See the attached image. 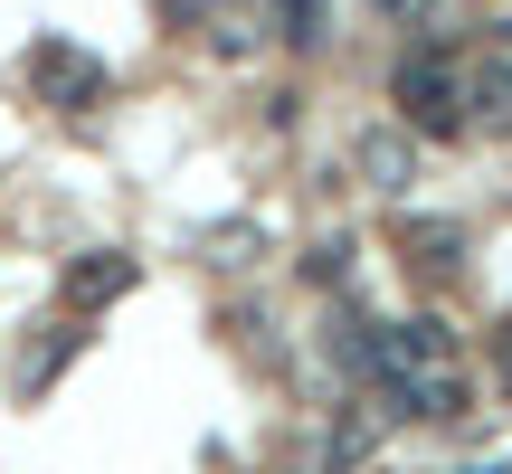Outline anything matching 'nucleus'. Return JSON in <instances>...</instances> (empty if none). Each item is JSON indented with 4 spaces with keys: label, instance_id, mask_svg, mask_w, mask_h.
<instances>
[{
    "label": "nucleus",
    "instance_id": "obj_2",
    "mask_svg": "<svg viewBox=\"0 0 512 474\" xmlns=\"http://www.w3.org/2000/svg\"><path fill=\"white\" fill-rule=\"evenodd\" d=\"M29 76H38V105H57V114H95L114 95V76H105V57H76V48H38L29 57Z\"/></svg>",
    "mask_w": 512,
    "mask_h": 474
},
{
    "label": "nucleus",
    "instance_id": "obj_6",
    "mask_svg": "<svg viewBox=\"0 0 512 474\" xmlns=\"http://www.w3.org/2000/svg\"><path fill=\"white\" fill-rule=\"evenodd\" d=\"M133 275H143V266H133L124 247H86V256L67 266V304L95 313V304H114V294H133Z\"/></svg>",
    "mask_w": 512,
    "mask_h": 474
},
{
    "label": "nucleus",
    "instance_id": "obj_11",
    "mask_svg": "<svg viewBox=\"0 0 512 474\" xmlns=\"http://www.w3.org/2000/svg\"><path fill=\"white\" fill-rule=\"evenodd\" d=\"M323 351L342 370H370V323H361V313H332V323H323Z\"/></svg>",
    "mask_w": 512,
    "mask_h": 474
},
{
    "label": "nucleus",
    "instance_id": "obj_12",
    "mask_svg": "<svg viewBox=\"0 0 512 474\" xmlns=\"http://www.w3.org/2000/svg\"><path fill=\"white\" fill-rule=\"evenodd\" d=\"M256 256H266V228H247V219L209 228V266H256Z\"/></svg>",
    "mask_w": 512,
    "mask_h": 474
},
{
    "label": "nucleus",
    "instance_id": "obj_1",
    "mask_svg": "<svg viewBox=\"0 0 512 474\" xmlns=\"http://www.w3.org/2000/svg\"><path fill=\"white\" fill-rule=\"evenodd\" d=\"M389 95H399V124L418 133H465V95H456V57L427 38V48L399 57V76H389Z\"/></svg>",
    "mask_w": 512,
    "mask_h": 474
},
{
    "label": "nucleus",
    "instance_id": "obj_7",
    "mask_svg": "<svg viewBox=\"0 0 512 474\" xmlns=\"http://www.w3.org/2000/svg\"><path fill=\"white\" fill-rule=\"evenodd\" d=\"M76 342H86V332H76V323H48V332H38V342H19V361H10V380H19V389H29V399H38V389H48L57 370L76 361Z\"/></svg>",
    "mask_w": 512,
    "mask_h": 474
},
{
    "label": "nucleus",
    "instance_id": "obj_9",
    "mask_svg": "<svg viewBox=\"0 0 512 474\" xmlns=\"http://www.w3.org/2000/svg\"><path fill=\"white\" fill-rule=\"evenodd\" d=\"M200 29H209V48H219V67H247V57L266 48V29H256V19H238V10H209Z\"/></svg>",
    "mask_w": 512,
    "mask_h": 474
},
{
    "label": "nucleus",
    "instance_id": "obj_13",
    "mask_svg": "<svg viewBox=\"0 0 512 474\" xmlns=\"http://www.w3.org/2000/svg\"><path fill=\"white\" fill-rule=\"evenodd\" d=\"M304 275H313V285H342V275H351V237H342V228H332V237H313Z\"/></svg>",
    "mask_w": 512,
    "mask_h": 474
},
{
    "label": "nucleus",
    "instance_id": "obj_8",
    "mask_svg": "<svg viewBox=\"0 0 512 474\" xmlns=\"http://www.w3.org/2000/svg\"><path fill=\"white\" fill-rule=\"evenodd\" d=\"M380 408H342V427H332V446H323V474H361L370 465V446H380Z\"/></svg>",
    "mask_w": 512,
    "mask_h": 474
},
{
    "label": "nucleus",
    "instance_id": "obj_5",
    "mask_svg": "<svg viewBox=\"0 0 512 474\" xmlns=\"http://www.w3.org/2000/svg\"><path fill=\"white\" fill-rule=\"evenodd\" d=\"M351 171H361V190H380V200H408V181H418V143H408V124H370L361 143H351Z\"/></svg>",
    "mask_w": 512,
    "mask_h": 474
},
{
    "label": "nucleus",
    "instance_id": "obj_4",
    "mask_svg": "<svg viewBox=\"0 0 512 474\" xmlns=\"http://www.w3.org/2000/svg\"><path fill=\"white\" fill-rule=\"evenodd\" d=\"M446 361V323L437 313H408V323H370V370L380 380H408V370Z\"/></svg>",
    "mask_w": 512,
    "mask_h": 474
},
{
    "label": "nucleus",
    "instance_id": "obj_15",
    "mask_svg": "<svg viewBox=\"0 0 512 474\" xmlns=\"http://www.w3.org/2000/svg\"><path fill=\"white\" fill-rule=\"evenodd\" d=\"M209 10H219V0H152V19H162V29H200Z\"/></svg>",
    "mask_w": 512,
    "mask_h": 474
},
{
    "label": "nucleus",
    "instance_id": "obj_10",
    "mask_svg": "<svg viewBox=\"0 0 512 474\" xmlns=\"http://www.w3.org/2000/svg\"><path fill=\"white\" fill-rule=\"evenodd\" d=\"M399 247H418L427 266H456V247H465V228H456V219H399Z\"/></svg>",
    "mask_w": 512,
    "mask_h": 474
},
{
    "label": "nucleus",
    "instance_id": "obj_3",
    "mask_svg": "<svg viewBox=\"0 0 512 474\" xmlns=\"http://www.w3.org/2000/svg\"><path fill=\"white\" fill-rule=\"evenodd\" d=\"M456 95H465V124L512 133V29L484 38V57H475V67H456Z\"/></svg>",
    "mask_w": 512,
    "mask_h": 474
},
{
    "label": "nucleus",
    "instance_id": "obj_16",
    "mask_svg": "<svg viewBox=\"0 0 512 474\" xmlns=\"http://www.w3.org/2000/svg\"><path fill=\"white\" fill-rule=\"evenodd\" d=\"M503 380H512V332H503Z\"/></svg>",
    "mask_w": 512,
    "mask_h": 474
},
{
    "label": "nucleus",
    "instance_id": "obj_14",
    "mask_svg": "<svg viewBox=\"0 0 512 474\" xmlns=\"http://www.w3.org/2000/svg\"><path fill=\"white\" fill-rule=\"evenodd\" d=\"M285 38L313 48V38H323V0H285Z\"/></svg>",
    "mask_w": 512,
    "mask_h": 474
}]
</instances>
